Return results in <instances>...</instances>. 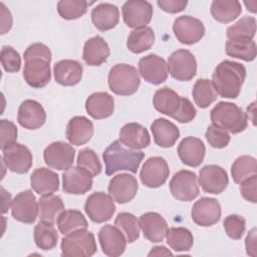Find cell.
I'll return each instance as SVG.
<instances>
[{"mask_svg":"<svg viewBox=\"0 0 257 257\" xmlns=\"http://www.w3.org/2000/svg\"><path fill=\"white\" fill-rule=\"evenodd\" d=\"M167 244L176 252L191 250L194 244L192 232L184 227H172L166 234Z\"/></svg>","mask_w":257,"mask_h":257,"instance_id":"ab89813d","label":"cell"},{"mask_svg":"<svg viewBox=\"0 0 257 257\" xmlns=\"http://www.w3.org/2000/svg\"><path fill=\"white\" fill-rule=\"evenodd\" d=\"M123 146L131 150H143L151 144L148 130L138 122H128L119 131V140Z\"/></svg>","mask_w":257,"mask_h":257,"instance_id":"484cf974","label":"cell"},{"mask_svg":"<svg viewBox=\"0 0 257 257\" xmlns=\"http://www.w3.org/2000/svg\"><path fill=\"white\" fill-rule=\"evenodd\" d=\"M139 73L147 82L159 85L167 80L169 74L168 63L157 54H149L140 59Z\"/></svg>","mask_w":257,"mask_h":257,"instance_id":"e0dca14e","label":"cell"},{"mask_svg":"<svg viewBox=\"0 0 257 257\" xmlns=\"http://www.w3.org/2000/svg\"><path fill=\"white\" fill-rule=\"evenodd\" d=\"M56 222L59 232L63 235L79 229H86L88 226L85 217L78 210H64Z\"/></svg>","mask_w":257,"mask_h":257,"instance_id":"f35d334b","label":"cell"},{"mask_svg":"<svg viewBox=\"0 0 257 257\" xmlns=\"http://www.w3.org/2000/svg\"><path fill=\"white\" fill-rule=\"evenodd\" d=\"M1 198H2V213H6L12 204L11 195L9 192H7L3 187H1Z\"/></svg>","mask_w":257,"mask_h":257,"instance_id":"9f6ffc18","label":"cell"},{"mask_svg":"<svg viewBox=\"0 0 257 257\" xmlns=\"http://www.w3.org/2000/svg\"><path fill=\"white\" fill-rule=\"evenodd\" d=\"M205 138L209 145L215 149L226 148L231 140L230 135L225 130H222L214 124H211L207 127L205 133Z\"/></svg>","mask_w":257,"mask_h":257,"instance_id":"681fc988","label":"cell"},{"mask_svg":"<svg viewBox=\"0 0 257 257\" xmlns=\"http://www.w3.org/2000/svg\"><path fill=\"white\" fill-rule=\"evenodd\" d=\"M191 217L195 224L201 227H210L219 222L221 218L220 203L209 197H203L192 207Z\"/></svg>","mask_w":257,"mask_h":257,"instance_id":"ac0fdd59","label":"cell"},{"mask_svg":"<svg viewBox=\"0 0 257 257\" xmlns=\"http://www.w3.org/2000/svg\"><path fill=\"white\" fill-rule=\"evenodd\" d=\"M75 156L74 148L64 142H53L48 145L44 152L43 158L45 164L58 171H65L73 164Z\"/></svg>","mask_w":257,"mask_h":257,"instance_id":"5bb4252c","label":"cell"},{"mask_svg":"<svg viewBox=\"0 0 257 257\" xmlns=\"http://www.w3.org/2000/svg\"><path fill=\"white\" fill-rule=\"evenodd\" d=\"M170 191L173 197L179 201H193L200 193L197 175L188 170H181L175 173L170 181Z\"/></svg>","mask_w":257,"mask_h":257,"instance_id":"9c48e42d","label":"cell"},{"mask_svg":"<svg viewBox=\"0 0 257 257\" xmlns=\"http://www.w3.org/2000/svg\"><path fill=\"white\" fill-rule=\"evenodd\" d=\"M83 68L80 62L74 59H62L53 66L55 81L63 86H73L80 82Z\"/></svg>","mask_w":257,"mask_h":257,"instance_id":"4316f807","label":"cell"},{"mask_svg":"<svg viewBox=\"0 0 257 257\" xmlns=\"http://www.w3.org/2000/svg\"><path fill=\"white\" fill-rule=\"evenodd\" d=\"M151 132L155 143L161 148L173 147L180 137V131L172 121L160 117L151 124Z\"/></svg>","mask_w":257,"mask_h":257,"instance_id":"1f68e13d","label":"cell"},{"mask_svg":"<svg viewBox=\"0 0 257 257\" xmlns=\"http://www.w3.org/2000/svg\"><path fill=\"white\" fill-rule=\"evenodd\" d=\"M84 211L92 222L99 224L111 219L115 212V205L110 195L103 192H95L87 197Z\"/></svg>","mask_w":257,"mask_h":257,"instance_id":"30bf717a","label":"cell"},{"mask_svg":"<svg viewBox=\"0 0 257 257\" xmlns=\"http://www.w3.org/2000/svg\"><path fill=\"white\" fill-rule=\"evenodd\" d=\"M2 152V161L6 168L11 172L26 174L31 169L33 157L30 150L24 145L15 143Z\"/></svg>","mask_w":257,"mask_h":257,"instance_id":"d6986e66","label":"cell"},{"mask_svg":"<svg viewBox=\"0 0 257 257\" xmlns=\"http://www.w3.org/2000/svg\"><path fill=\"white\" fill-rule=\"evenodd\" d=\"M205 26L203 22L190 15H183L175 19L173 32L177 39L186 45H192L199 42L205 35Z\"/></svg>","mask_w":257,"mask_h":257,"instance_id":"8fae6325","label":"cell"},{"mask_svg":"<svg viewBox=\"0 0 257 257\" xmlns=\"http://www.w3.org/2000/svg\"><path fill=\"white\" fill-rule=\"evenodd\" d=\"M139 221L146 239L154 243L164 240L169 229L168 223L162 215L156 212H147L140 217Z\"/></svg>","mask_w":257,"mask_h":257,"instance_id":"d4e9b609","label":"cell"},{"mask_svg":"<svg viewBox=\"0 0 257 257\" xmlns=\"http://www.w3.org/2000/svg\"><path fill=\"white\" fill-rule=\"evenodd\" d=\"M212 124L231 134H239L246 130L248 116L241 107L233 102L219 101L211 109Z\"/></svg>","mask_w":257,"mask_h":257,"instance_id":"5b68a950","label":"cell"},{"mask_svg":"<svg viewBox=\"0 0 257 257\" xmlns=\"http://www.w3.org/2000/svg\"><path fill=\"white\" fill-rule=\"evenodd\" d=\"M110 197L118 204L131 202L137 195L139 185L137 179L130 174L122 173L114 176L108 184Z\"/></svg>","mask_w":257,"mask_h":257,"instance_id":"44dd1931","label":"cell"},{"mask_svg":"<svg viewBox=\"0 0 257 257\" xmlns=\"http://www.w3.org/2000/svg\"><path fill=\"white\" fill-rule=\"evenodd\" d=\"M256 185H257V174L249 177L248 179L240 183V193L242 197L246 201L251 202L253 204L257 202Z\"/></svg>","mask_w":257,"mask_h":257,"instance_id":"816d5d0a","label":"cell"},{"mask_svg":"<svg viewBox=\"0 0 257 257\" xmlns=\"http://www.w3.org/2000/svg\"><path fill=\"white\" fill-rule=\"evenodd\" d=\"M18 123L27 130H37L46 120V112L40 102L34 99L22 101L17 113Z\"/></svg>","mask_w":257,"mask_h":257,"instance_id":"603a6c76","label":"cell"},{"mask_svg":"<svg viewBox=\"0 0 257 257\" xmlns=\"http://www.w3.org/2000/svg\"><path fill=\"white\" fill-rule=\"evenodd\" d=\"M39 206L31 190H26L17 194L12 200V217L21 223L32 224L36 221Z\"/></svg>","mask_w":257,"mask_h":257,"instance_id":"9a60e30c","label":"cell"},{"mask_svg":"<svg viewBox=\"0 0 257 257\" xmlns=\"http://www.w3.org/2000/svg\"><path fill=\"white\" fill-rule=\"evenodd\" d=\"M228 183L227 172L220 166L207 165L199 172V184L206 193L218 195L227 188Z\"/></svg>","mask_w":257,"mask_h":257,"instance_id":"ffe728a7","label":"cell"},{"mask_svg":"<svg viewBox=\"0 0 257 257\" xmlns=\"http://www.w3.org/2000/svg\"><path fill=\"white\" fill-rule=\"evenodd\" d=\"M39 206V218L41 221H45L54 224L59 215L64 211V204L62 199L57 195H45L42 196L38 202Z\"/></svg>","mask_w":257,"mask_h":257,"instance_id":"8d00e7d4","label":"cell"},{"mask_svg":"<svg viewBox=\"0 0 257 257\" xmlns=\"http://www.w3.org/2000/svg\"><path fill=\"white\" fill-rule=\"evenodd\" d=\"M170 169L167 161L162 157L149 158L142 167L140 179L148 188H159L168 180Z\"/></svg>","mask_w":257,"mask_h":257,"instance_id":"4fadbf2b","label":"cell"},{"mask_svg":"<svg viewBox=\"0 0 257 257\" xmlns=\"http://www.w3.org/2000/svg\"><path fill=\"white\" fill-rule=\"evenodd\" d=\"M98 241L102 252L110 257L120 256L126 247L123 233L112 225H104L98 231Z\"/></svg>","mask_w":257,"mask_h":257,"instance_id":"7402d4cb","label":"cell"},{"mask_svg":"<svg viewBox=\"0 0 257 257\" xmlns=\"http://www.w3.org/2000/svg\"><path fill=\"white\" fill-rule=\"evenodd\" d=\"M155 43V32L152 27L146 26L134 29L126 40L127 49L136 54L149 50Z\"/></svg>","mask_w":257,"mask_h":257,"instance_id":"d590c367","label":"cell"},{"mask_svg":"<svg viewBox=\"0 0 257 257\" xmlns=\"http://www.w3.org/2000/svg\"><path fill=\"white\" fill-rule=\"evenodd\" d=\"M89 4L84 0H61L57 3V12L63 19L74 20L86 13Z\"/></svg>","mask_w":257,"mask_h":257,"instance_id":"f6af8a7d","label":"cell"},{"mask_svg":"<svg viewBox=\"0 0 257 257\" xmlns=\"http://www.w3.org/2000/svg\"><path fill=\"white\" fill-rule=\"evenodd\" d=\"M155 108L181 123L191 122L197 114V110L191 100L182 97L170 87H162L156 90L153 97Z\"/></svg>","mask_w":257,"mask_h":257,"instance_id":"3957f363","label":"cell"},{"mask_svg":"<svg viewBox=\"0 0 257 257\" xmlns=\"http://www.w3.org/2000/svg\"><path fill=\"white\" fill-rule=\"evenodd\" d=\"M109 89L117 95H132L137 92L141 77L137 68L126 63H117L113 65L107 76Z\"/></svg>","mask_w":257,"mask_h":257,"instance_id":"8992f818","label":"cell"},{"mask_svg":"<svg viewBox=\"0 0 257 257\" xmlns=\"http://www.w3.org/2000/svg\"><path fill=\"white\" fill-rule=\"evenodd\" d=\"M0 8H1V34H5L11 29L13 20H12L11 12L7 9V7L3 2L0 3Z\"/></svg>","mask_w":257,"mask_h":257,"instance_id":"db71d44e","label":"cell"},{"mask_svg":"<svg viewBox=\"0 0 257 257\" xmlns=\"http://www.w3.org/2000/svg\"><path fill=\"white\" fill-rule=\"evenodd\" d=\"M210 11L216 21L229 23L241 14L242 7L241 3L237 0H214Z\"/></svg>","mask_w":257,"mask_h":257,"instance_id":"e575fe53","label":"cell"},{"mask_svg":"<svg viewBox=\"0 0 257 257\" xmlns=\"http://www.w3.org/2000/svg\"><path fill=\"white\" fill-rule=\"evenodd\" d=\"M244 4L246 5L248 11H250L252 13H255L257 11V1H255V0L254 1H249V2L245 1Z\"/></svg>","mask_w":257,"mask_h":257,"instance_id":"680465c9","label":"cell"},{"mask_svg":"<svg viewBox=\"0 0 257 257\" xmlns=\"http://www.w3.org/2000/svg\"><path fill=\"white\" fill-rule=\"evenodd\" d=\"M93 176L84 168L71 166L62 174V189L70 195H83L91 190Z\"/></svg>","mask_w":257,"mask_h":257,"instance_id":"2e32d148","label":"cell"},{"mask_svg":"<svg viewBox=\"0 0 257 257\" xmlns=\"http://www.w3.org/2000/svg\"><path fill=\"white\" fill-rule=\"evenodd\" d=\"M23 77L28 85L33 88H42L51 79L50 62L51 51L43 43L35 42L30 44L24 51Z\"/></svg>","mask_w":257,"mask_h":257,"instance_id":"6da1fadb","label":"cell"},{"mask_svg":"<svg viewBox=\"0 0 257 257\" xmlns=\"http://www.w3.org/2000/svg\"><path fill=\"white\" fill-rule=\"evenodd\" d=\"M30 185L38 195H51L59 189V177L47 168H38L30 176Z\"/></svg>","mask_w":257,"mask_h":257,"instance_id":"4dcf8cb0","label":"cell"},{"mask_svg":"<svg viewBox=\"0 0 257 257\" xmlns=\"http://www.w3.org/2000/svg\"><path fill=\"white\" fill-rule=\"evenodd\" d=\"M110 54L109 46L99 35L93 36L85 41L83 45L82 58L89 66H99L106 61Z\"/></svg>","mask_w":257,"mask_h":257,"instance_id":"f546056e","label":"cell"},{"mask_svg":"<svg viewBox=\"0 0 257 257\" xmlns=\"http://www.w3.org/2000/svg\"><path fill=\"white\" fill-rule=\"evenodd\" d=\"M257 174L256 159L251 156H241L235 160L231 167V175L236 184Z\"/></svg>","mask_w":257,"mask_h":257,"instance_id":"b9f144b4","label":"cell"},{"mask_svg":"<svg viewBox=\"0 0 257 257\" xmlns=\"http://www.w3.org/2000/svg\"><path fill=\"white\" fill-rule=\"evenodd\" d=\"M67 141L74 146L86 144L93 135V123L83 115L73 116L69 119L66 131Z\"/></svg>","mask_w":257,"mask_h":257,"instance_id":"f1b7e54d","label":"cell"},{"mask_svg":"<svg viewBox=\"0 0 257 257\" xmlns=\"http://www.w3.org/2000/svg\"><path fill=\"white\" fill-rule=\"evenodd\" d=\"M91 21L100 31L110 30L118 24L119 10L111 3H100L91 10Z\"/></svg>","mask_w":257,"mask_h":257,"instance_id":"d6a6232c","label":"cell"},{"mask_svg":"<svg viewBox=\"0 0 257 257\" xmlns=\"http://www.w3.org/2000/svg\"><path fill=\"white\" fill-rule=\"evenodd\" d=\"M149 256H162V255H173V253L168 250L165 246H156L152 248L150 253L148 254Z\"/></svg>","mask_w":257,"mask_h":257,"instance_id":"6f0895ef","label":"cell"},{"mask_svg":"<svg viewBox=\"0 0 257 257\" xmlns=\"http://www.w3.org/2000/svg\"><path fill=\"white\" fill-rule=\"evenodd\" d=\"M85 110L94 119L106 118L113 113L114 99L105 91L93 92L85 100Z\"/></svg>","mask_w":257,"mask_h":257,"instance_id":"83f0119b","label":"cell"},{"mask_svg":"<svg viewBox=\"0 0 257 257\" xmlns=\"http://www.w3.org/2000/svg\"><path fill=\"white\" fill-rule=\"evenodd\" d=\"M223 226H224L226 234L231 239L239 240L242 238L243 234L245 233L246 220L244 217H242L240 215L231 214V215H228L224 219Z\"/></svg>","mask_w":257,"mask_h":257,"instance_id":"7dc6e473","label":"cell"},{"mask_svg":"<svg viewBox=\"0 0 257 257\" xmlns=\"http://www.w3.org/2000/svg\"><path fill=\"white\" fill-rule=\"evenodd\" d=\"M158 6L168 13H179L188 5L187 0H158Z\"/></svg>","mask_w":257,"mask_h":257,"instance_id":"f5cc1de1","label":"cell"},{"mask_svg":"<svg viewBox=\"0 0 257 257\" xmlns=\"http://www.w3.org/2000/svg\"><path fill=\"white\" fill-rule=\"evenodd\" d=\"M206 148L204 143L196 137H187L181 141L178 146V155L180 160L186 166L196 168L204 161Z\"/></svg>","mask_w":257,"mask_h":257,"instance_id":"cb8c5ba5","label":"cell"},{"mask_svg":"<svg viewBox=\"0 0 257 257\" xmlns=\"http://www.w3.org/2000/svg\"><path fill=\"white\" fill-rule=\"evenodd\" d=\"M121 13L124 23L131 28L146 27L153 17V6L150 2L144 0H128L121 7Z\"/></svg>","mask_w":257,"mask_h":257,"instance_id":"7c38bea8","label":"cell"},{"mask_svg":"<svg viewBox=\"0 0 257 257\" xmlns=\"http://www.w3.org/2000/svg\"><path fill=\"white\" fill-rule=\"evenodd\" d=\"M114 226H116L124 235L126 242L133 243L140 237V221L137 217L127 212H121L117 214L114 220Z\"/></svg>","mask_w":257,"mask_h":257,"instance_id":"7bdbcfd3","label":"cell"},{"mask_svg":"<svg viewBox=\"0 0 257 257\" xmlns=\"http://www.w3.org/2000/svg\"><path fill=\"white\" fill-rule=\"evenodd\" d=\"M1 64L5 71L13 73L19 71L21 67L20 54L10 45H4L0 53Z\"/></svg>","mask_w":257,"mask_h":257,"instance_id":"c3c4849f","label":"cell"},{"mask_svg":"<svg viewBox=\"0 0 257 257\" xmlns=\"http://www.w3.org/2000/svg\"><path fill=\"white\" fill-rule=\"evenodd\" d=\"M225 51L228 56L242 59L244 61L254 60L257 54L255 41L248 38L228 39L225 45Z\"/></svg>","mask_w":257,"mask_h":257,"instance_id":"836d02e7","label":"cell"},{"mask_svg":"<svg viewBox=\"0 0 257 257\" xmlns=\"http://www.w3.org/2000/svg\"><path fill=\"white\" fill-rule=\"evenodd\" d=\"M192 95L195 103L201 108L208 107L217 99V93L212 81L207 78H199L195 82Z\"/></svg>","mask_w":257,"mask_h":257,"instance_id":"60d3db41","label":"cell"},{"mask_svg":"<svg viewBox=\"0 0 257 257\" xmlns=\"http://www.w3.org/2000/svg\"><path fill=\"white\" fill-rule=\"evenodd\" d=\"M145 153L141 151L125 149L119 141L112 142L102 153L105 164V174L110 176L118 171H128L136 174Z\"/></svg>","mask_w":257,"mask_h":257,"instance_id":"277c9868","label":"cell"},{"mask_svg":"<svg viewBox=\"0 0 257 257\" xmlns=\"http://www.w3.org/2000/svg\"><path fill=\"white\" fill-rule=\"evenodd\" d=\"M245 247L246 253L250 256H256V228H252L245 239Z\"/></svg>","mask_w":257,"mask_h":257,"instance_id":"11a10c76","label":"cell"},{"mask_svg":"<svg viewBox=\"0 0 257 257\" xmlns=\"http://www.w3.org/2000/svg\"><path fill=\"white\" fill-rule=\"evenodd\" d=\"M76 162H77V166L87 170L93 177L99 175L101 172V169H102L101 163L97 155L95 154V152L92 151L91 149H88V148L82 149L78 153Z\"/></svg>","mask_w":257,"mask_h":257,"instance_id":"bcb514c9","label":"cell"},{"mask_svg":"<svg viewBox=\"0 0 257 257\" xmlns=\"http://www.w3.org/2000/svg\"><path fill=\"white\" fill-rule=\"evenodd\" d=\"M246 78V68L243 64L223 60L212 74V84L218 95L224 98H237Z\"/></svg>","mask_w":257,"mask_h":257,"instance_id":"7a4b0ae2","label":"cell"},{"mask_svg":"<svg viewBox=\"0 0 257 257\" xmlns=\"http://www.w3.org/2000/svg\"><path fill=\"white\" fill-rule=\"evenodd\" d=\"M61 255L65 257H90L97 251L94 235L86 229L73 231L61 240Z\"/></svg>","mask_w":257,"mask_h":257,"instance_id":"52a82bcc","label":"cell"},{"mask_svg":"<svg viewBox=\"0 0 257 257\" xmlns=\"http://www.w3.org/2000/svg\"><path fill=\"white\" fill-rule=\"evenodd\" d=\"M17 134V127L12 121L7 119L0 120V148L2 151L16 143Z\"/></svg>","mask_w":257,"mask_h":257,"instance_id":"f907efd6","label":"cell"},{"mask_svg":"<svg viewBox=\"0 0 257 257\" xmlns=\"http://www.w3.org/2000/svg\"><path fill=\"white\" fill-rule=\"evenodd\" d=\"M256 32V19L252 16H244L227 28V37L253 39Z\"/></svg>","mask_w":257,"mask_h":257,"instance_id":"ee69618b","label":"cell"},{"mask_svg":"<svg viewBox=\"0 0 257 257\" xmlns=\"http://www.w3.org/2000/svg\"><path fill=\"white\" fill-rule=\"evenodd\" d=\"M33 237L36 246L44 251L53 249L58 241V233L53 224L41 220L34 227Z\"/></svg>","mask_w":257,"mask_h":257,"instance_id":"74e56055","label":"cell"},{"mask_svg":"<svg viewBox=\"0 0 257 257\" xmlns=\"http://www.w3.org/2000/svg\"><path fill=\"white\" fill-rule=\"evenodd\" d=\"M169 72L179 81H189L197 73V61L194 54L187 49H178L168 58Z\"/></svg>","mask_w":257,"mask_h":257,"instance_id":"ba28073f","label":"cell"}]
</instances>
